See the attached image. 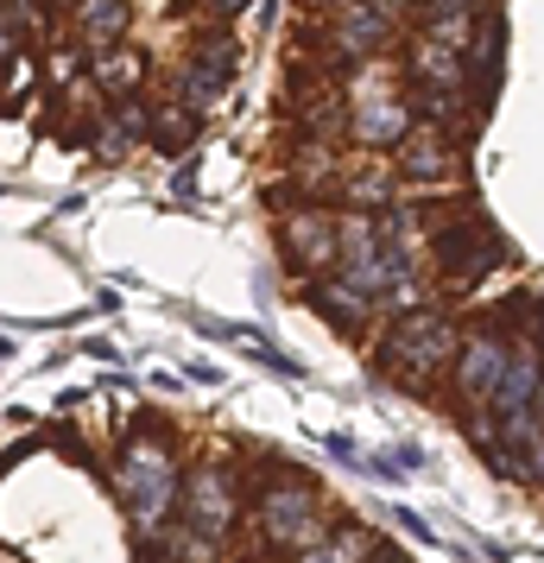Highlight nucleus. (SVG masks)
Instances as JSON below:
<instances>
[{
    "label": "nucleus",
    "instance_id": "nucleus-8",
    "mask_svg": "<svg viewBox=\"0 0 544 563\" xmlns=\"http://www.w3.org/2000/svg\"><path fill=\"white\" fill-rule=\"evenodd\" d=\"M507 355H513V335L507 330H468L463 335V349H456V361H449V380H456V393H463L468 411H488L493 380H500Z\"/></svg>",
    "mask_w": 544,
    "mask_h": 563
},
{
    "label": "nucleus",
    "instance_id": "nucleus-12",
    "mask_svg": "<svg viewBox=\"0 0 544 563\" xmlns=\"http://www.w3.org/2000/svg\"><path fill=\"white\" fill-rule=\"evenodd\" d=\"M304 298H311L336 330H355V323H374V317H380V305H374L367 291H355L342 273H317V279L304 285Z\"/></svg>",
    "mask_w": 544,
    "mask_h": 563
},
{
    "label": "nucleus",
    "instance_id": "nucleus-20",
    "mask_svg": "<svg viewBox=\"0 0 544 563\" xmlns=\"http://www.w3.org/2000/svg\"><path fill=\"white\" fill-rule=\"evenodd\" d=\"M45 7H77V0H45Z\"/></svg>",
    "mask_w": 544,
    "mask_h": 563
},
{
    "label": "nucleus",
    "instance_id": "nucleus-2",
    "mask_svg": "<svg viewBox=\"0 0 544 563\" xmlns=\"http://www.w3.org/2000/svg\"><path fill=\"white\" fill-rule=\"evenodd\" d=\"M342 96H348V140H355L362 153H392V146L418 128L406 70H392V64H380V57L362 64Z\"/></svg>",
    "mask_w": 544,
    "mask_h": 563
},
{
    "label": "nucleus",
    "instance_id": "nucleus-19",
    "mask_svg": "<svg viewBox=\"0 0 544 563\" xmlns=\"http://www.w3.org/2000/svg\"><path fill=\"white\" fill-rule=\"evenodd\" d=\"M380 7H387V13H412L418 0H380Z\"/></svg>",
    "mask_w": 544,
    "mask_h": 563
},
{
    "label": "nucleus",
    "instance_id": "nucleus-9",
    "mask_svg": "<svg viewBox=\"0 0 544 563\" xmlns=\"http://www.w3.org/2000/svg\"><path fill=\"white\" fill-rule=\"evenodd\" d=\"M234 64H241L234 38H215V45H203V52H197V57H190V64L178 70V102L190 108V114H209V108L229 96Z\"/></svg>",
    "mask_w": 544,
    "mask_h": 563
},
{
    "label": "nucleus",
    "instance_id": "nucleus-5",
    "mask_svg": "<svg viewBox=\"0 0 544 563\" xmlns=\"http://www.w3.org/2000/svg\"><path fill=\"white\" fill-rule=\"evenodd\" d=\"M279 254H286V266L291 273H304V279H317V273H330L336 266V254H342V216H330L323 203H298L291 209H279Z\"/></svg>",
    "mask_w": 544,
    "mask_h": 563
},
{
    "label": "nucleus",
    "instance_id": "nucleus-10",
    "mask_svg": "<svg viewBox=\"0 0 544 563\" xmlns=\"http://www.w3.org/2000/svg\"><path fill=\"white\" fill-rule=\"evenodd\" d=\"M184 507H190V532L215 544V538L234 526V475L229 468H197V475H190V494H184Z\"/></svg>",
    "mask_w": 544,
    "mask_h": 563
},
{
    "label": "nucleus",
    "instance_id": "nucleus-22",
    "mask_svg": "<svg viewBox=\"0 0 544 563\" xmlns=\"http://www.w3.org/2000/svg\"><path fill=\"white\" fill-rule=\"evenodd\" d=\"M374 563H392V558H374Z\"/></svg>",
    "mask_w": 544,
    "mask_h": 563
},
{
    "label": "nucleus",
    "instance_id": "nucleus-4",
    "mask_svg": "<svg viewBox=\"0 0 544 563\" xmlns=\"http://www.w3.org/2000/svg\"><path fill=\"white\" fill-rule=\"evenodd\" d=\"M323 13H330L323 20V52L336 64V77H355L362 64H374L399 38V13H387L380 0H336Z\"/></svg>",
    "mask_w": 544,
    "mask_h": 563
},
{
    "label": "nucleus",
    "instance_id": "nucleus-11",
    "mask_svg": "<svg viewBox=\"0 0 544 563\" xmlns=\"http://www.w3.org/2000/svg\"><path fill=\"white\" fill-rule=\"evenodd\" d=\"M412 184L399 178V165H342V203L348 209H367V216H387V209L406 203Z\"/></svg>",
    "mask_w": 544,
    "mask_h": 563
},
{
    "label": "nucleus",
    "instance_id": "nucleus-7",
    "mask_svg": "<svg viewBox=\"0 0 544 563\" xmlns=\"http://www.w3.org/2000/svg\"><path fill=\"white\" fill-rule=\"evenodd\" d=\"M259 532L273 538L279 551H304V544H317L323 538V526H317V487L311 482H273L266 494H259Z\"/></svg>",
    "mask_w": 544,
    "mask_h": 563
},
{
    "label": "nucleus",
    "instance_id": "nucleus-13",
    "mask_svg": "<svg viewBox=\"0 0 544 563\" xmlns=\"http://www.w3.org/2000/svg\"><path fill=\"white\" fill-rule=\"evenodd\" d=\"M127 20H133L127 0H77V38L89 52L121 45V38H127Z\"/></svg>",
    "mask_w": 544,
    "mask_h": 563
},
{
    "label": "nucleus",
    "instance_id": "nucleus-15",
    "mask_svg": "<svg viewBox=\"0 0 544 563\" xmlns=\"http://www.w3.org/2000/svg\"><path fill=\"white\" fill-rule=\"evenodd\" d=\"M362 558H367V532H355V526L348 532H323L317 544L298 551V563H362Z\"/></svg>",
    "mask_w": 544,
    "mask_h": 563
},
{
    "label": "nucleus",
    "instance_id": "nucleus-17",
    "mask_svg": "<svg viewBox=\"0 0 544 563\" xmlns=\"http://www.w3.org/2000/svg\"><path fill=\"white\" fill-rule=\"evenodd\" d=\"M493 0H418L424 20H456V13H488Z\"/></svg>",
    "mask_w": 544,
    "mask_h": 563
},
{
    "label": "nucleus",
    "instance_id": "nucleus-21",
    "mask_svg": "<svg viewBox=\"0 0 544 563\" xmlns=\"http://www.w3.org/2000/svg\"><path fill=\"white\" fill-rule=\"evenodd\" d=\"M311 7H336V0H311Z\"/></svg>",
    "mask_w": 544,
    "mask_h": 563
},
{
    "label": "nucleus",
    "instance_id": "nucleus-6",
    "mask_svg": "<svg viewBox=\"0 0 544 563\" xmlns=\"http://www.w3.org/2000/svg\"><path fill=\"white\" fill-rule=\"evenodd\" d=\"M463 158H468L463 140H449L443 128H424V121L392 146V165H399V178L412 184V197H424V190H463Z\"/></svg>",
    "mask_w": 544,
    "mask_h": 563
},
{
    "label": "nucleus",
    "instance_id": "nucleus-14",
    "mask_svg": "<svg viewBox=\"0 0 544 563\" xmlns=\"http://www.w3.org/2000/svg\"><path fill=\"white\" fill-rule=\"evenodd\" d=\"M96 82H102L114 102H127V96H140V82H146V57L140 52H102L96 57Z\"/></svg>",
    "mask_w": 544,
    "mask_h": 563
},
{
    "label": "nucleus",
    "instance_id": "nucleus-3",
    "mask_svg": "<svg viewBox=\"0 0 544 563\" xmlns=\"http://www.w3.org/2000/svg\"><path fill=\"white\" fill-rule=\"evenodd\" d=\"M114 494L127 500L140 532H158L171 519V507H178V462H171V450L153 443V437L127 443L121 462H114Z\"/></svg>",
    "mask_w": 544,
    "mask_h": 563
},
{
    "label": "nucleus",
    "instance_id": "nucleus-1",
    "mask_svg": "<svg viewBox=\"0 0 544 563\" xmlns=\"http://www.w3.org/2000/svg\"><path fill=\"white\" fill-rule=\"evenodd\" d=\"M463 349V330L443 317V310L418 305V310H392L387 335H380V367L412 393H431L437 374H449V361Z\"/></svg>",
    "mask_w": 544,
    "mask_h": 563
},
{
    "label": "nucleus",
    "instance_id": "nucleus-18",
    "mask_svg": "<svg viewBox=\"0 0 544 563\" xmlns=\"http://www.w3.org/2000/svg\"><path fill=\"white\" fill-rule=\"evenodd\" d=\"M77 64H82L77 52H57V57H52V77H57V82H77Z\"/></svg>",
    "mask_w": 544,
    "mask_h": 563
},
{
    "label": "nucleus",
    "instance_id": "nucleus-16",
    "mask_svg": "<svg viewBox=\"0 0 544 563\" xmlns=\"http://www.w3.org/2000/svg\"><path fill=\"white\" fill-rule=\"evenodd\" d=\"M197 121H203V114H190V108H165V114H153V133H146V140H153L158 153H184V146H190V140H197Z\"/></svg>",
    "mask_w": 544,
    "mask_h": 563
}]
</instances>
